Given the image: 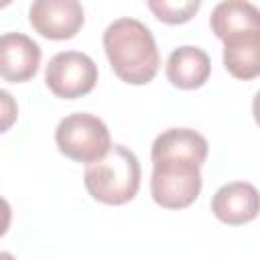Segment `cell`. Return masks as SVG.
I'll list each match as a JSON object with an SVG mask.
<instances>
[{"label": "cell", "instance_id": "obj_7", "mask_svg": "<svg viewBox=\"0 0 260 260\" xmlns=\"http://www.w3.org/2000/svg\"><path fill=\"white\" fill-rule=\"evenodd\" d=\"M41 55L39 43L28 35H0V77L10 83H24L32 79L39 71Z\"/></svg>", "mask_w": 260, "mask_h": 260}, {"label": "cell", "instance_id": "obj_15", "mask_svg": "<svg viewBox=\"0 0 260 260\" xmlns=\"http://www.w3.org/2000/svg\"><path fill=\"white\" fill-rule=\"evenodd\" d=\"M0 260H16V256L10 252H0Z\"/></svg>", "mask_w": 260, "mask_h": 260}, {"label": "cell", "instance_id": "obj_14", "mask_svg": "<svg viewBox=\"0 0 260 260\" xmlns=\"http://www.w3.org/2000/svg\"><path fill=\"white\" fill-rule=\"evenodd\" d=\"M10 221H12V207L4 197H0V238L8 232Z\"/></svg>", "mask_w": 260, "mask_h": 260}, {"label": "cell", "instance_id": "obj_1", "mask_svg": "<svg viewBox=\"0 0 260 260\" xmlns=\"http://www.w3.org/2000/svg\"><path fill=\"white\" fill-rule=\"evenodd\" d=\"M209 144L193 128H169L160 132L150 148L152 175L150 195L165 209H185L201 193V167Z\"/></svg>", "mask_w": 260, "mask_h": 260}, {"label": "cell", "instance_id": "obj_11", "mask_svg": "<svg viewBox=\"0 0 260 260\" xmlns=\"http://www.w3.org/2000/svg\"><path fill=\"white\" fill-rule=\"evenodd\" d=\"M223 67L242 81L260 75V30L236 35L223 41Z\"/></svg>", "mask_w": 260, "mask_h": 260}, {"label": "cell", "instance_id": "obj_12", "mask_svg": "<svg viewBox=\"0 0 260 260\" xmlns=\"http://www.w3.org/2000/svg\"><path fill=\"white\" fill-rule=\"evenodd\" d=\"M146 6L150 12L167 24H183L191 20L201 8L199 0H148Z\"/></svg>", "mask_w": 260, "mask_h": 260}, {"label": "cell", "instance_id": "obj_13", "mask_svg": "<svg viewBox=\"0 0 260 260\" xmlns=\"http://www.w3.org/2000/svg\"><path fill=\"white\" fill-rule=\"evenodd\" d=\"M18 120V104L14 95L6 89H0V134L8 132Z\"/></svg>", "mask_w": 260, "mask_h": 260}, {"label": "cell", "instance_id": "obj_2", "mask_svg": "<svg viewBox=\"0 0 260 260\" xmlns=\"http://www.w3.org/2000/svg\"><path fill=\"white\" fill-rule=\"evenodd\" d=\"M106 57L114 73L130 85H146L160 67V55L152 30L130 16L110 22L102 37Z\"/></svg>", "mask_w": 260, "mask_h": 260}, {"label": "cell", "instance_id": "obj_6", "mask_svg": "<svg viewBox=\"0 0 260 260\" xmlns=\"http://www.w3.org/2000/svg\"><path fill=\"white\" fill-rule=\"evenodd\" d=\"M28 20L41 37L67 41L81 30L85 12L77 0H37L28 8Z\"/></svg>", "mask_w": 260, "mask_h": 260}, {"label": "cell", "instance_id": "obj_5", "mask_svg": "<svg viewBox=\"0 0 260 260\" xmlns=\"http://www.w3.org/2000/svg\"><path fill=\"white\" fill-rule=\"evenodd\" d=\"M45 83L61 100L83 98L98 83V65L81 51H61L49 59Z\"/></svg>", "mask_w": 260, "mask_h": 260}, {"label": "cell", "instance_id": "obj_4", "mask_svg": "<svg viewBox=\"0 0 260 260\" xmlns=\"http://www.w3.org/2000/svg\"><path fill=\"white\" fill-rule=\"evenodd\" d=\"M55 142L63 156L83 165L100 160L112 146L110 130L104 120L87 112L61 118L55 128Z\"/></svg>", "mask_w": 260, "mask_h": 260}, {"label": "cell", "instance_id": "obj_16", "mask_svg": "<svg viewBox=\"0 0 260 260\" xmlns=\"http://www.w3.org/2000/svg\"><path fill=\"white\" fill-rule=\"evenodd\" d=\"M8 4H10V2H8V0H4V2H0V8H2V6H8Z\"/></svg>", "mask_w": 260, "mask_h": 260}, {"label": "cell", "instance_id": "obj_10", "mask_svg": "<svg viewBox=\"0 0 260 260\" xmlns=\"http://www.w3.org/2000/svg\"><path fill=\"white\" fill-rule=\"evenodd\" d=\"M209 26L219 41L260 30V10L246 0H225L215 4V8L211 10Z\"/></svg>", "mask_w": 260, "mask_h": 260}, {"label": "cell", "instance_id": "obj_9", "mask_svg": "<svg viewBox=\"0 0 260 260\" xmlns=\"http://www.w3.org/2000/svg\"><path fill=\"white\" fill-rule=\"evenodd\" d=\"M167 79L179 89H197L211 75L209 55L195 45H183L171 51L165 65Z\"/></svg>", "mask_w": 260, "mask_h": 260}, {"label": "cell", "instance_id": "obj_8", "mask_svg": "<svg viewBox=\"0 0 260 260\" xmlns=\"http://www.w3.org/2000/svg\"><path fill=\"white\" fill-rule=\"evenodd\" d=\"M213 215L228 225H244L258 215V189L248 181L221 185L211 197Z\"/></svg>", "mask_w": 260, "mask_h": 260}, {"label": "cell", "instance_id": "obj_3", "mask_svg": "<svg viewBox=\"0 0 260 260\" xmlns=\"http://www.w3.org/2000/svg\"><path fill=\"white\" fill-rule=\"evenodd\" d=\"M140 177L142 169L138 156L124 144H112L100 160L85 167L83 185L95 201L106 205H124L136 197Z\"/></svg>", "mask_w": 260, "mask_h": 260}]
</instances>
